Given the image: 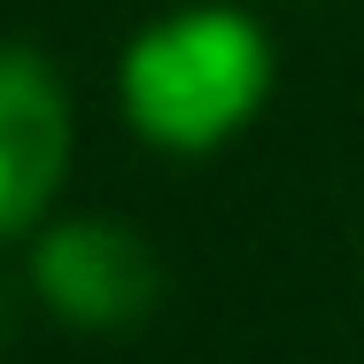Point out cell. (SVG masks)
<instances>
[{"label": "cell", "mask_w": 364, "mask_h": 364, "mask_svg": "<svg viewBox=\"0 0 364 364\" xmlns=\"http://www.w3.org/2000/svg\"><path fill=\"white\" fill-rule=\"evenodd\" d=\"M31 287L70 333H124L163 294V264L124 218H63L31 240Z\"/></svg>", "instance_id": "cell-2"}, {"label": "cell", "mask_w": 364, "mask_h": 364, "mask_svg": "<svg viewBox=\"0 0 364 364\" xmlns=\"http://www.w3.org/2000/svg\"><path fill=\"white\" fill-rule=\"evenodd\" d=\"M272 77H279L272 31L248 8L202 0V8H171L132 31L124 63H117V101L147 147L210 155L264 117Z\"/></svg>", "instance_id": "cell-1"}, {"label": "cell", "mask_w": 364, "mask_h": 364, "mask_svg": "<svg viewBox=\"0 0 364 364\" xmlns=\"http://www.w3.org/2000/svg\"><path fill=\"white\" fill-rule=\"evenodd\" d=\"M0 349H8V294H0Z\"/></svg>", "instance_id": "cell-4"}, {"label": "cell", "mask_w": 364, "mask_h": 364, "mask_svg": "<svg viewBox=\"0 0 364 364\" xmlns=\"http://www.w3.org/2000/svg\"><path fill=\"white\" fill-rule=\"evenodd\" d=\"M70 171V93L39 47L0 39V240L47 218Z\"/></svg>", "instance_id": "cell-3"}]
</instances>
